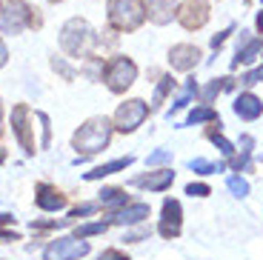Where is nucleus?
Masks as SVG:
<instances>
[{"label": "nucleus", "mask_w": 263, "mask_h": 260, "mask_svg": "<svg viewBox=\"0 0 263 260\" xmlns=\"http://www.w3.org/2000/svg\"><path fill=\"white\" fill-rule=\"evenodd\" d=\"M112 129L115 126L109 123V117H89V120L74 132L72 143H74V149L83 152V155H98L100 149L109 146V140H112Z\"/></svg>", "instance_id": "obj_1"}, {"label": "nucleus", "mask_w": 263, "mask_h": 260, "mask_svg": "<svg viewBox=\"0 0 263 260\" xmlns=\"http://www.w3.org/2000/svg\"><path fill=\"white\" fill-rule=\"evenodd\" d=\"M146 20L143 0H109V23L118 32H135Z\"/></svg>", "instance_id": "obj_2"}, {"label": "nucleus", "mask_w": 263, "mask_h": 260, "mask_svg": "<svg viewBox=\"0 0 263 260\" xmlns=\"http://www.w3.org/2000/svg\"><path fill=\"white\" fill-rule=\"evenodd\" d=\"M92 40H95L92 26H89L86 20H80V17L66 20L63 29H60V46H63V52L72 54V58L86 54V49H89V43H92Z\"/></svg>", "instance_id": "obj_3"}, {"label": "nucleus", "mask_w": 263, "mask_h": 260, "mask_svg": "<svg viewBox=\"0 0 263 260\" xmlns=\"http://www.w3.org/2000/svg\"><path fill=\"white\" fill-rule=\"evenodd\" d=\"M26 26H40L37 9H32L29 3L14 0V3H9L0 12V29H3V34H20Z\"/></svg>", "instance_id": "obj_4"}, {"label": "nucleus", "mask_w": 263, "mask_h": 260, "mask_svg": "<svg viewBox=\"0 0 263 260\" xmlns=\"http://www.w3.org/2000/svg\"><path fill=\"white\" fill-rule=\"evenodd\" d=\"M135 78H138V66L132 63L129 58H115V60H109L106 69H103V80H106V86H109V91H115V95L129 89V86L135 83Z\"/></svg>", "instance_id": "obj_5"}, {"label": "nucleus", "mask_w": 263, "mask_h": 260, "mask_svg": "<svg viewBox=\"0 0 263 260\" xmlns=\"http://www.w3.org/2000/svg\"><path fill=\"white\" fill-rule=\"evenodd\" d=\"M89 254V243L83 237H58L46 246L43 260H80Z\"/></svg>", "instance_id": "obj_6"}, {"label": "nucleus", "mask_w": 263, "mask_h": 260, "mask_svg": "<svg viewBox=\"0 0 263 260\" xmlns=\"http://www.w3.org/2000/svg\"><path fill=\"white\" fill-rule=\"evenodd\" d=\"M146 115H149V106H146L140 98L126 100V103H120L118 112H115V129L123 132V135L126 132H135L146 120Z\"/></svg>", "instance_id": "obj_7"}, {"label": "nucleus", "mask_w": 263, "mask_h": 260, "mask_svg": "<svg viewBox=\"0 0 263 260\" xmlns=\"http://www.w3.org/2000/svg\"><path fill=\"white\" fill-rule=\"evenodd\" d=\"M12 132L26 155H34V135H32V112L26 103H17L12 109Z\"/></svg>", "instance_id": "obj_8"}, {"label": "nucleus", "mask_w": 263, "mask_h": 260, "mask_svg": "<svg viewBox=\"0 0 263 260\" xmlns=\"http://www.w3.org/2000/svg\"><path fill=\"white\" fill-rule=\"evenodd\" d=\"M178 20L183 29H200L209 23V3L206 0H186L178 6Z\"/></svg>", "instance_id": "obj_9"}, {"label": "nucleus", "mask_w": 263, "mask_h": 260, "mask_svg": "<svg viewBox=\"0 0 263 260\" xmlns=\"http://www.w3.org/2000/svg\"><path fill=\"white\" fill-rule=\"evenodd\" d=\"M180 223H183V209H180V200L175 197H166L163 200V220H160V234L163 237H178L180 234Z\"/></svg>", "instance_id": "obj_10"}, {"label": "nucleus", "mask_w": 263, "mask_h": 260, "mask_svg": "<svg viewBox=\"0 0 263 260\" xmlns=\"http://www.w3.org/2000/svg\"><path fill=\"white\" fill-rule=\"evenodd\" d=\"M197 60H200V49L192 43H178L169 49V63L172 69H178V72H189V69H195Z\"/></svg>", "instance_id": "obj_11"}, {"label": "nucleus", "mask_w": 263, "mask_h": 260, "mask_svg": "<svg viewBox=\"0 0 263 260\" xmlns=\"http://www.w3.org/2000/svg\"><path fill=\"white\" fill-rule=\"evenodd\" d=\"M149 217V206L146 203H126L120 212L109 215V223H118V226H135V223H143Z\"/></svg>", "instance_id": "obj_12"}, {"label": "nucleus", "mask_w": 263, "mask_h": 260, "mask_svg": "<svg viewBox=\"0 0 263 260\" xmlns=\"http://www.w3.org/2000/svg\"><path fill=\"white\" fill-rule=\"evenodd\" d=\"M132 183L140 186V189H149V192H163V189H169L172 183H175V172H172V169L149 172V175H143V177H135Z\"/></svg>", "instance_id": "obj_13"}, {"label": "nucleus", "mask_w": 263, "mask_h": 260, "mask_svg": "<svg viewBox=\"0 0 263 260\" xmlns=\"http://www.w3.org/2000/svg\"><path fill=\"white\" fill-rule=\"evenodd\" d=\"M34 200H37V206L43 209V212H60V209H66V197L60 195L54 186H49V183H40L37 186Z\"/></svg>", "instance_id": "obj_14"}, {"label": "nucleus", "mask_w": 263, "mask_h": 260, "mask_svg": "<svg viewBox=\"0 0 263 260\" xmlns=\"http://www.w3.org/2000/svg\"><path fill=\"white\" fill-rule=\"evenodd\" d=\"M235 115L240 117V120H257V117L263 115V103H260V98H255V95H240V98L235 100Z\"/></svg>", "instance_id": "obj_15"}, {"label": "nucleus", "mask_w": 263, "mask_h": 260, "mask_svg": "<svg viewBox=\"0 0 263 260\" xmlns=\"http://www.w3.org/2000/svg\"><path fill=\"white\" fill-rule=\"evenodd\" d=\"M146 6V14H149L152 23H158V26H166L172 20V14L178 12V9L172 6V0H143Z\"/></svg>", "instance_id": "obj_16"}, {"label": "nucleus", "mask_w": 263, "mask_h": 260, "mask_svg": "<svg viewBox=\"0 0 263 260\" xmlns=\"http://www.w3.org/2000/svg\"><path fill=\"white\" fill-rule=\"evenodd\" d=\"M132 160L135 157H118V160H112V163H103V166H98L95 172H86V180H100V177H109V175H115V172H123V169H129L132 166Z\"/></svg>", "instance_id": "obj_17"}, {"label": "nucleus", "mask_w": 263, "mask_h": 260, "mask_svg": "<svg viewBox=\"0 0 263 260\" xmlns=\"http://www.w3.org/2000/svg\"><path fill=\"white\" fill-rule=\"evenodd\" d=\"M263 52V40H246L243 46H237V54L235 60H232V66H240V63H252V60L257 58V54Z\"/></svg>", "instance_id": "obj_18"}, {"label": "nucleus", "mask_w": 263, "mask_h": 260, "mask_svg": "<svg viewBox=\"0 0 263 260\" xmlns=\"http://www.w3.org/2000/svg\"><path fill=\"white\" fill-rule=\"evenodd\" d=\"M195 95H197V83H195V78H189V80H186V89L180 91V98L175 100V103H172V109H169V117H175L180 109H186V106L192 103V98H195Z\"/></svg>", "instance_id": "obj_19"}, {"label": "nucleus", "mask_w": 263, "mask_h": 260, "mask_svg": "<svg viewBox=\"0 0 263 260\" xmlns=\"http://www.w3.org/2000/svg\"><path fill=\"white\" fill-rule=\"evenodd\" d=\"M206 120H217V112L212 109V106H197V109L189 112L183 126H197V123H206Z\"/></svg>", "instance_id": "obj_20"}, {"label": "nucleus", "mask_w": 263, "mask_h": 260, "mask_svg": "<svg viewBox=\"0 0 263 260\" xmlns=\"http://www.w3.org/2000/svg\"><path fill=\"white\" fill-rule=\"evenodd\" d=\"M172 89H175V78H172V75H163V78H160V83H158V89H155V95H152V106H155V109H160V106H163V100H166V95H169Z\"/></svg>", "instance_id": "obj_21"}, {"label": "nucleus", "mask_w": 263, "mask_h": 260, "mask_svg": "<svg viewBox=\"0 0 263 260\" xmlns=\"http://www.w3.org/2000/svg\"><path fill=\"white\" fill-rule=\"evenodd\" d=\"M226 89H232V80H229V78L212 80V83L203 89V95H200V98H203V103H212V100H215L217 95H220V91H226Z\"/></svg>", "instance_id": "obj_22"}, {"label": "nucleus", "mask_w": 263, "mask_h": 260, "mask_svg": "<svg viewBox=\"0 0 263 260\" xmlns=\"http://www.w3.org/2000/svg\"><path fill=\"white\" fill-rule=\"evenodd\" d=\"M189 169L197 172V175H215V172H223V163H212V160H203V157H195V160H189Z\"/></svg>", "instance_id": "obj_23"}, {"label": "nucleus", "mask_w": 263, "mask_h": 260, "mask_svg": "<svg viewBox=\"0 0 263 260\" xmlns=\"http://www.w3.org/2000/svg\"><path fill=\"white\" fill-rule=\"evenodd\" d=\"M100 203H103V206H126L129 197H126L120 189H103V192H100Z\"/></svg>", "instance_id": "obj_24"}, {"label": "nucleus", "mask_w": 263, "mask_h": 260, "mask_svg": "<svg viewBox=\"0 0 263 260\" xmlns=\"http://www.w3.org/2000/svg\"><path fill=\"white\" fill-rule=\"evenodd\" d=\"M240 143H243L240 157H235V160H232V166H235V169H246V166H249V155H252V146H255V140H252L249 135H243V137H240Z\"/></svg>", "instance_id": "obj_25"}, {"label": "nucleus", "mask_w": 263, "mask_h": 260, "mask_svg": "<svg viewBox=\"0 0 263 260\" xmlns=\"http://www.w3.org/2000/svg\"><path fill=\"white\" fill-rule=\"evenodd\" d=\"M209 140H212V143H215V146H217V149H220V152H223L226 157H232V155H235V146H232L229 140H226V137L220 135V132L209 129Z\"/></svg>", "instance_id": "obj_26"}, {"label": "nucleus", "mask_w": 263, "mask_h": 260, "mask_svg": "<svg viewBox=\"0 0 263 260\" xmlns=\"http://www.w3.org/2000/svg\"><path fill=\"white\" fill-rule=\"evenodd\" d=\"M52 69H54V72H58V75H63L66 80H74V75H78V72H74V69H72V66L66 63L63 58H58V54H54V58H52Z\"/></svg>", "instance_id": "obj_27"}, {"label": "nucleus", "mask_w": 263, "mask_h": 260, "mask_svg": "<svg viewBox=\"0 0 263 260\" xmlns=\"http://www.w3.org/2000/svg\"><path fill=\"white\" fill-rule=\"evenodd\" d=\"M106 232V223H86V226H78V232H74V237H92V234H103Z\"/></svg>", "instance_id": "obj_28"}, {"label": "nucleus", "mask_w": 263, "mask_h": 260, "mask_svg": "<svg viewBox=\"0 0 263 260\" xmlns=\"http://www.w3.org/2000/svg\"><path fill=\"white\" fill-rule=\"evenodd\" d=\"M226 186H229V192L235 197H246V195H249V183H246L243 177H229V183H226Z\"/></svg>", "instance_id": "obj_29"}, {"label": "nucleus", "mask_w": 263, "mask_h": 260, "mask_svg": "<svg viewBox=\"0 0 263 260\" xmlns=\"http://www.w3.org/2000/svg\"><path fill=\"white\" fill-rule=\"evenodd\" d=\"M34 117H37L40 123H43V143H40V146H43V149H49V140H52V126H49V115H46V112H37Z\"/></svg>", "instance_id": "obj_30"}, {"label": "nucleus", "mask_w": 263, "mask_h": 260, "mask_svg": "<svg viewBox=\"0 0 263 260\" xmlns=\"http://www.w3.org/2000/svg\"><path fill=\"white\" fill-rule=\"evenodd\" d=\"M169 160H172V152L169 149H158V152H152V155L146 157L149 166H160V163H169Z\"/></svg>", "instance_id": "obj_31"}, {"label": "nucleus", "mask_w": 263, "mask_h": 260, "mask_svg": "<svg viewBox=\"0 0 263 260\" xmlns=\"http://www.w3.org/2000/svg\"><path fill=\"white\" fill-rule=\"evenodd\" d=\"M186 195H192V197H206V195H209V186H206V183H189V186H186Z\"/></svg>", "instance_id": "obj_32"}, {"label": "nucleus", "mask_w": 263, "mask_h": 260, "mask_svg": "<svg viewBox=\"0 0 263 260\" xmlns=\"http://www.w3.org/2000/svg\"><path fill=\"white\" fill-rule=\"evenodd\" d=\"M263 80V66H257V69H252V72H246L243 78H240V83L252 86V83H260Z\"/></svg>", "instance_id": "obj_33"}, {"label": "nucleus", "mask_w": 263, "mask_h": 260, "mask_svg": "<svg viewBox=\"0 0 263 260\" xmlns=\"http://www.w3.org/2000/svg\"><path fill=\"white\" fill-rule=\"evenodd\" d=\"M92 212H98V206H95V203H83V206H78V209H72V220L74 217H83V215H92Z\"/></svg>", "instance_id": "obj_34"}, {"label": "nucleus", "mask_w": 263, "mask_h": 260, "mask_svg": "<svg viewBox=\"0 0 263 260\" xmlns=\"http://www.w3.org/2000/svg\"><path fill=\"white\" fill-rule=\"evenodd\" d=\"M98 260H129L123 252H118V249H106V252H100Z\"/></svg>", "instance_id": "obj_35"}, {"label": "nucleus", "mask_w": 263, "mask_h": 260, "mask_svg": "<svg viewBox=\"0 0 263 260\" xmlns=\"http://www.w3.org/2000/svg\"><path fill=\"white\" fill-rule=\"evenodd\" d=\"M232 29H226V32H220V34H215V38H212V49H220V46H223V40H226V34H229Z\"/></svg>", "instance_id": "obj_36"}, {"label": "nucleus", "mask_w": 263, "mask_h": 260, "mask_svg": "<svg viewBox=\"0 0 263 260\" xmlns=\"http://www.w3.org/2000/svg\"><path fill=\"white\" fill-rule=\"evenodd\" d=\"M146 234H149V232H132V234H126L123 240H129V243H138V240H143Z\"/></svg>", "instance_id": "obj_37"}, {"label": "nucleus", "mask_w": 263, "mask_h": 260, "mask_svg": "<svg viewBox=\"0 0 263 260\" xmlns=\"http://www.w3.org/2000/svg\"><path fill=\"white\" fill-rule=\"evenodd\" d=\"M6 60H9V49H6V43L0 40V69L6 66Z\"/></svg>", "instance_id": "obj_38"}, {"label": "nucleus", "mask_w": 263, "mask_h": 260, "mask_svg": "<svg viewBox=\"0 0 263 260\" xmlns=\"http://www.w3.org/2000/svg\"><path fill=\"white\" fill-rule=\"evenodd\" d=\"M9 240H17L14 232H0V243H9Z\"/></svg>", "instance_id": "obj_39"}, {"label": "nucleus", "mask_w": 263, "mask_h": 260, "mask_svg": "<svg viewBox=\"0 0 263 260\" xmlns=\"http://www.w3.org/2000/svg\"><path fill=\"white\" fill-rule=\"evenodd\" d=\"M12 220H14L12 215H0V226H3V223H12Z\"/></svg>", "instance_id": "obj_40"}, {"label": "nucleus", "mask_w": 263, "mask_h": 260, "mask_svg": "<svg viewBox=\"0 0 263 260\" xmlns=\"http://www.w3.org/2000/svg\"><path fill=\"white\" fill-rule=\"evenodd\" d=\"M0 137H3V106H0Z\"/></svg>", "instance_id": "obj_41"}, {"label": "nucleus", "mask_w": 263, "mask_h": 260, "mask_svg": "<svg viewBox=\"0 0 263 260\" xmlns=\"http://www.w3.org/2000/svg\"><path fill=\"white\" fill-rule=\"evenodd\" d=\"M257 29H263V9H260V14H257Z\"/></svg>", "instance_id": "obj_42"}, {"label": "nucleus", "mask_w": 263, "mask_h": 260, "mask_svg": "<svg viewBox=\"0 0 263 260\" xmlns=\"http://www.w3.org/2000/svg\"><path fill=\"white\" fill-rule=\"evenodd\" d=\"M3 160H6V152H3V149H0V163H3Z\"/></svg>", "instance_id": "obj_43"}, {"label": "nucleus", "mask_w": 263, "mask_h": 260, "mask_svg": "<svg viewBox=\"0 0 263 260\" xmlns=\"http://www.w3.org/2000/svg\"><path fill=\"white\" fill-rule=\"evenodd\" d=\"M49 3H60V0H49Z\"/></svg>", "instance_id": "obj_44"}]
</instances>
